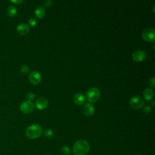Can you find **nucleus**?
<instances>
[{
  "label": "nucleus",
  "instance_id": "7ed1b4c3",
  "mask_svg": "<svg viewBox=\"0 0 155 155\" xmlns=\"http://www.w3.org/2000/svg\"><path fill=\"white\" fill-rule=\"evenodd\" d=\"M85 97L90 102H96L100 97V91L97 88L92 87L87 91Z\"/></svg>",
  "mask_w": 155,
  "mask_h": 155
},
{
  "label": "nucleus",
  "instance_id": "423d86ee",
  "mask_svg": "<svg viewBox=\"0 0 155 155\" xmlns=\"http://www.w3.org/2000/svg\"><path fill=\"white\" fill-rule=\"evenodd\" d=\"M34 109V104L31 101H26L23 102L20 105V110L23 113H31Z\"/></svg>",
  "mask_w": 155,
  "mask_h": 155
},
{
  "label": "nucleus",
  "instance_id": "412c9836",
  "mask_svg": "<svg viewBox=\"0 0 155 155\" xmlns=\"http://www.w3.org/2000/svg\"><path fill=\"white\" fill-rule=\"evenodd\" d=\"M143 110L144 111V113H149L151 111V108L150 107V106L149 105H145L143 108Z\"/></svg>",
  "mask_w": 155,
  "mask_h": 155
},
{
  "label": "nucleus",
  "instance_id": "2eb2a0df",
  "mask_svg": "<svg viewBox=\"0 0 155 155\" xmlns=\"http://www.w3.org/2000/svg\"><path fill=\"white\" fill-rule=\"evenodd\" d=\"M7 14L9 16L15 17L17 13H18V10H17V8L15 6H14L13 5H11L8 7V8L7 9Z\"/></svg>",
  "mask_w": 155,
  "mask_h": 155
},
{
  "label": "nucleus",
  "instance_id": "aec40b11",
  "mask_svg": "<svg viewBox=\"0 0 155 155\" xmlns=\"http://www.w3.org/2000/svg\"><path fill=\"white\" fill-rule=\"evenodd\" d=\"M28 22V24L30 25L31 26H35L36 23H37V21H36V20L35 18H31L29 19Z\"/></svg>",
  "mask_w": 155,
  "mask_h": 155
},
{
  "label": "nucleus",
  "instance_id": "a211bd4d",
  "mask_svg": "<svg viewBox=\"0 0 155 155\" xmlns=\"http://www.w3.org/2000/svg\"><path fill=\"white\" fill-rule=\"evenodd\" d=\"M21 71L23 74H26L29 71V67L26 65H23L21 67Z\"/></svg>",
  "mask_w": 155,
  "mask_h": 155
},
{
  "label": "nucleus",
  "instance_id": "f8f14e48",
  "mask_svg": "<svg viewBox=\"0 0 155 155\" xmlns=\"http://www.w3.org/2000/svg\"><path fill=\"white\" fill-rule=\"evenodd\" d=\"M85 101V97L81 93H77L73 96V102L79 105H82Z\"/></svg>",
  "mask_w": 155,
  "mask_h": 155
},
{
  "label": "nucleus",
  "instance_id": "1a4fd4ad",
  "mask_svg": "<svg viewBox=\"0 0 155 155\" xmlns=\"http://www.w3.org/2000/svg\"><path fill=\"white\" fill-rule=\"evenodd\" d=\"M48 101L44 97H39L35 101V106L39 110L45 109L48 107Z\"/></svg>",
  "mask_w": 155,
  "mask_h": 155
},
{
  "label": "nucleus",
  "instance_id": "0eeeda50",
  "mask_svg": "<svg viewBox=\"0 0 155 155\" xmlns=\"http://www.w3.org/2000/svg\"><path fill=\"white\" fill-rule=\"evenodd\" d=\"M29 80L33 85H38L41 82V75L40 73L36 70L32 71L29 74Z\"/></svg>",
  "mask_w": 155,
  "mask_h": 155
},
{
  "label": "nucleus",
  "instance_id": "ddd939ff",
  "mask_svg": "<svg viewBox=\"0 0 155 155\" xmlns=\"http://www.w3.org/2000/svg\"><path fill=\"white\" fill-rule=\"evenodd\" d=\"M143 95L144 97V99L147 101H151L154 96V93L153 90L150 88H147L144 90Z\"/></svg>",
  "mask_w": 155,
  "mask_h": 155
},
{
  "label": "nucleus",
  "instance_id": "393cba45",
  "mask_svg": "<svg viewBox=\"0 0 155 155\" xmlns=\"http://www.w3.org/2000/svg\"><path fill=\"white\" fill-rule=\"evenodd\" d=\"M151 105H152V107H154V101H152L151 102Z\"/></svg>",
  "mask_w": 155,
  "mask_h": 155
},
{
  "label": "nucleus",
  "instance_id": "39448f33",
  "mask_svg": "<svg viewBox=\"0 0 155 155\" xmlns=\"http://www.w3.org/2000/svg\"><path fill=\"white\" fill-rule=\"evenodd\" d=\"M142 38L148 42H153L154 41V29L153 28H148L144 30L142 33Z\"/></svg>",
  "mask_w": 155,
  "mask_h": 155
},
{
  "label": "nucleus",
  "instance_id": "f257e3e1",
  "mask_svg": "<svg viewBox=\"0 0 155 155\" xmlns=\"http://www.w3.org/2000/svg\"><path fill=\"white\" fill-rule=\"evenodd\" d=\"M89 143L84 139L76 141L73 147V153L74 155H85L90 151Z\"/></svg>",
  "mask_w": 155,
  "mask_h": 155
},
{
  "label": "nucleus",
  "instance_id": "b1692460",
  "mask_svg": "<svg viewBox=\"0 0 155 155\" xmlns=\"http://www.w3.org/2000/svg\"><path fill=\"white\" fill-rule=\"evenodd\" d=\"M10 2L15 4H19L23 2L22 0H11Z\"/></svg>",
  "mask_w": 155,
  "mask_h": 155
},
{
  "label": "nucleus",
  "instance_id": "dca6fc26",
  "mask_svg": "<svg viewBox=\"0 0 155 155\" xmlns=\"http://www.w3.org/2000/svg\"><path fill=\"white\" fill-rule=\"evenodd\" d=\"M61 152L64 155H68L70 153V148L68 146H63L61 147Z\"/></svg>",
  "mask_w": 155,
  "mask_h": 155
},
{
  "label": "nucleus",
  "instance_id": "9b49d317",
  "mask_svg": "<svg viewBox=\"0 0 155 155\" xmlns=\"http://www.w3.org/2000/svg\"><path fill=\"white\" fill-rule=\"evenodd\" d=\"M16 31L19 35H25L29 31V26L25 23L20 24L16 27Z\"/></svg>",
  "mask_w": 155,
  "mask_h": 155
},
{
  "label": "nucleus",
  "instance_id": "5701e85b",
  "mask_svg": "<svg viewBox=\"0 0 155 155\" xmlns=\"http://www.w3.org/2000/svg\"><path fill=\"white\" fill-rule=\"evenodd\" d=\"M44 5L46 7H50L51 5V3H52V1H50V0H46L44 2Z\"/></svg>",
  "mask_w": 155,
  "mask_h": 155
},
{
  "label": "nucleus",
  "instance_id": "f3484780",
  "mask_svg": "<svg viewBox=\"0 0 155 155\" xmlns=\"http://www.w3.org/2000/svg\"><path fill=\"white\" fill-rule=\"evenodd\" d=\"M53 134V132L52 130H51V129H47L44 131V135L46 137L50 138V137H52Z\"/></svg>",
  "mask_w": 155,
  "mask_h": 155
},
{
  "label": "nucleus",
  "instance_id": "4468645a",
  "mask_svg": "<svg viewBox=\"0 0 155 155\" xmlns=\"http://www.w3.org/2000/svg\"><path fill=\"white\" fill-rule=\"evenodd\" d=\"M45 15V9L42 6H38L35 10V15L37 18L41 19L44 17Z\"/></svg>",
  "mask_w": 155,
  "mask_h": 155
},
{
  "label": "nucleus",
  "instance_id": "20e7f679",
  "mask_svg": "<svg viewBox=\"0 0 155 155\" xmlns=\"http://www.w3.org/2000/svg\"><path fill=\"white\" fill-rule=\"evenodd\" d=\"M129 104L132 108H140L144 105V101L139 96H133L130 99Z\"/></svg>",
  "mask_w": 155,
  "mask_h": 155
},
{
  "label": "nucleus",
  "instance_id": "f03ea898",
  "mask_svg": "<svg viewBox=\"0 0 155 155\" xmlns=\"http://www.w3.org/2000/svg\"><path fill=\"white\" fill-rule=\"evenodd\" d=\"M42 127L37 124H33L28 126L25 130L26 136L31 139H36L40 137L42 134Z\"/></svg>",
  "mask_w": 155,
  "mask_h": 155
},
{
  "label": "nucleus",
  "instance_id": "6ab92c4d",
  "mask_svg": "<svg viewBox=\"0 0 155 155\" xmlns=\"http://www.w3.org/2000/svg\"><path fill=\"white\" fill-rule=\"evenodd\" d=\"M35 95L32 92H29L26 96V98L28 99V101H31V102L35 99Z\"/></svg>",
  "mask_w": 155,
  "mask_h": 155
},
{
  "label": "nucleus",
  "instance_id": "4be33fe9",
  "mask_svg": "<svg viewBox=\"0 0 155 155\" xmlns=\"http://www.w3.org/2000/svg\"><path fill=\"white\" fill-rule=\"evenodd\" d=\"M149 84L152 88H154V84H155V78L153 77L152 78L150 81H149Z\"/></svg>",
  "mask_w": 155,
  "mask_h": 155
},
{
  "label": "nucleus",
  "instance_id": "6e6552de",
  "mask_svg": "<svg viewBox=\"0 0 155 155\" xmlns=\"http://www.w3.org/2000/svg\"><path fill=\"white\" fill-rule=\"evenodd\" d=\"M147 56L146 52L142 50L135 51L132 55L133 59L136 62H140L143 61Z\"/></svg>",
  "mask_w": 155,
  "mask_h": 155
},
{
  "label": "nucleus",
  "instance_id": "9d476101",
  "mask_svg": "<svg viewBox=\"0 0 155 155\" xmlns=\"http://www.w3.org/2000/svg\"><path fill=\"white\" fill-rule=\"evenodd\" d=\"M83 113L87 116H91L94 113V107L91 103H86L82 108Z\"/></svg>",
  "mask_w": 155,
  "mask_h": 155
}]
</instances>
